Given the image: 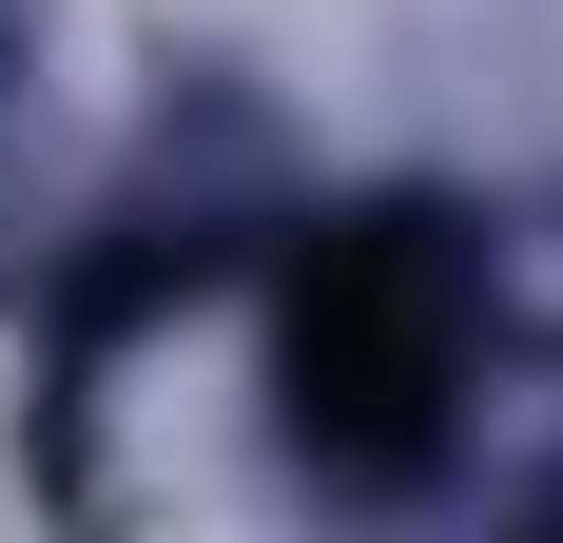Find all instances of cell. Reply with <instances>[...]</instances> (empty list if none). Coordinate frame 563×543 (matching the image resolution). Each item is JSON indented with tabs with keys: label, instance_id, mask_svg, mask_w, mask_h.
<instances>
[{
	"label": "cell",
	"instance_id": "1",
	"mask_svg": "<svg viewBox=\"0 0 563 543\" xmlns=\"http://www.w3.org/2000/svg\"><path fill=\"white\" fill-rule=\"evenodd\" d=\"M233 330L311 486H448L506 388V233L466 195H350L311 233H253Z\"/></svg>",
	"mask_w": 563,
	"mask_h": 543
}]
</instances>
